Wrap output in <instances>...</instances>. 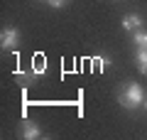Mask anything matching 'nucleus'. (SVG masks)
<instances>
[{
	"instance_id": "1",
	"label": "nucleus",
	"mask_w": 147,
	"mask_h": 140,
	"mask_svg": "<svg viewBox=\"0 0 147 140\" xmlns=\"http://www.w3.org/2000/svg\"><path fill=\"white\" fill-rule=\"evenodd\" d=\"M120 106H125V108H137V106H142V86L140 84H135V81H130L125 86V91L120 93Z\"/></svg>"
},
{
	"instance_id": "2",
	"label": "nucleus",
	"mask_w": 147,
	"mask_h": 140,
	"mask_svg": "<svg viewBox=\"0 0 147 140\" xmlns=\"http://www.w3.org/2000/svg\"><path fill=\"white\" fill-rule=\"evenodd\" d=\"M17 39H20V35H17L15 27H5L3 35H0V44H3V49H15Z\"/></svg>"
},
{
	"instance_id": "3",
	"label": "nucleus",
	"mask_w": 147,
	"mask_h": 140,
	"mask_svg": "<svg viewBox=\"0 0 147 140\" xmlns=\"http://www.w3.org/2000/svg\"><path fill=\"white\" fill-rule=\"evenodd\" d=\"M20 135H22V138H27V140L42 138V133H39V125H37V123H32V120H25V125H22Z\"/></svg>"
},
{
	"instance_id": "4",
	"label": "nucleus",
	"mask_w": 147,
	"mask_h": 140,
	"mask_svg": "<svg viewBox=\"0 0 147 140\" xmlns=\"http://www.w3.org/2000/svg\"><path fill=\"white\" fill-rule=\"evenodd\" d=\"M140 27H142V17H140V15H127V17H123V30L135 32V30H140Z\"/></svg>"
},
{
	"instance_id": "5",
	"label": "nucleus",
	"mask_w": 147,
	"mask_h": 140,
	"mask_svg": "<svg viewBox=\"0 0 147 140\" xmlns=\"http://www.w3.org/2000/svg\"><path fill=\"white\" fill-rule=\"evenodd\" d=\"M135 57H137V69L142 74H147V47H140Z\"/></svg>"
},
{
	"instance_id": "6",
	"label": "nucleus",
	"mask_w": 147,
	"mask_h": 140,
	"mask_svg": "<svg viewBox=\"0 0 147 140\" xmlns=\"http://www.w3.org/2000/svg\"><path fill=\"white\" fill-rule=\"evenodd\" d=\"M32 74H34V76H39V74H47V59L37 57L34 64H32Z\"/></svg>"
},
{
	"instance_id": "7",
	"label": "nucleus",
	"mask_w": 147,
	"mask_h": 140,
	"mask_svg": "<svg viewBox=\"0 0 147 140\" xmlns=\"http://www.w3.org/2000/svg\"><path fill=\"white\" fill-rule=\"evenodd\" d=\"M132 42H135V44H140V47H147V32L135 30V32H132Z\"/></svg>"
},
{
	"instance_id": "8",
	"label": "nucleus",
	"mask_w": 147,
	"mask_h": 140,
	"mask_svg": "<svg viewBox=\"0 0 147 140\" xmlns=\"http://www.w3.org/2000/svg\"><path fill=\"white\" fill-rule=\"evenodd\" d=\"M96 64H98L100 69H108V67H110V59H108V57H100V59H96Z\"/></svg>"
},
{
	"instance_id": "9",
	"label": "nucleus",
	"mask_w": 147,
	"mask_h": 140,
	"mask_svg": "<svg viewBox=\"0 0 147 140\" xmlns=\"http://www.w3.org/2000/svg\"><path fill=\"white\" fill-rule=\"evenodd\" d=\"M64 3H66V0H49V5H52V7H64Z\"/></svg>"
},
{
	"instance_id": "10",
	"label": "nucleus",
	"mask_w": 147,
	"mask_h": 140,
	"mask_svg": "<svg viewBox=\"0 0 147 140\" xmlns=\"http://www.w3.org/2000/svg\"><path fill=\"white\" fill-rule=\"evenodd\" d=\"M142 108H145V111H147V101H145V106H142Z\"/></svg>"
}]
</instances>
